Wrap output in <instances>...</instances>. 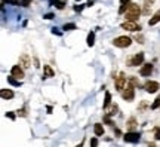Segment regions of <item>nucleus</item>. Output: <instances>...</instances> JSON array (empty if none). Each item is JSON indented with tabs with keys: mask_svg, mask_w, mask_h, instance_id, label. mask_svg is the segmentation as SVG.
<instances>
[{
	"mask_svg": "<svg viewBox=\"0 0 160 147\" xmlns=\"http://www.w3.org/2000/svg\"><path fill=\"white\" fill-rule=\"evenodd\" d=\"M141 13H142L141 7H139L138 4H135V3H130V4H129V9H127L126 13H124V18H126V21H132V22H135V21L139 18Z\"/></svg>",
	"mask_w": 160,
	"mask_h": 147,
	"instance_id": "1",
	"label": "nucleus"
},
{
	"mask_svg": "<svg viewBox=\"0 0 160 147\" xmlns=\"http://www.w3.org/2000/svg\"><path fill=\"white\" fill-rule=\"evenodd\" d=\"M121 97H123V100H126V101H132V100H133V97H135V86H133L130 82H127L126 88L121 91Z\"/></svg>",
	"mask_w": 160,
	"mask_h": 147,
	"instance_id": "2",
	"label": "nucleus"
},
{
	"mask_svg": "<svg viewBox=\"0 0 160 147\" xmlns=\"http://www.w3.org/2000/svg\"><path fill=\"white\" fill-rule=\"evenodd\" d=\"M113 45L117 46V48H127L132 45V39L127 36H119L113 40Z\"/></svg>",
	"mask_w": 160,
	"mask_h": 147,
	"instance_id": "3",
	"label": "nucleus"
},
{
	"mask_svg": "<svg viewBox=\"0 0 160 147\" xmlns=\"http://www.w3.org/2000/svg\"><path fill=\"white\" fill-rule=\"evenodd\" d=\"M142 63H144V54H142V52H138V54H135L132 58H129V60H127V64H129L130 67L141 66Z\"/></svg>",
	"mask_w": 160,
	"mask_h": 147,
	"instance_id": "4",
	"label": "nucleus"
},
{
	"mask_svg": "<svg viewBox=\"0 0 160 147\" xmlns=\"http://www.w3.org/2000/svg\"><path fill=\"white\" fill-rule=\"evenodd\" d=\"M144 89H145V92L154 94V92H157L160 89V85L159 82H156V80H147L145 85H144Z\"/></svg>",
	"mask_w": 160,
	"mask_h": 147,
	"instance_id": "5",
	"label": "nucleus"
},
{
	"mask_svg": "<svg viewBox=\"0 0 160 147\" xmlns=\"http://www.w3.org/2000/svg\"><path fill=\"white\" fill-rule=\"evenodd\" d=\"M123 140L126 143H139L141 135H139V132H126L123 135Z\"/></svg>",
	"mask_w": 160,
	"mask_h": 147,
	"instance_id": "6",
	"label": "nucleus"
},
{
	"mask_svg": "<svg viewBox=\"0 0 160 147\" xmlns=\"http://www.w3.org/2000/svg\"><path fill=\"white\" fill-rule=\"evenodd\" d=\"M121 28L123 30H127V31H139L141 27L136 24V22H132V21H124L121 24Z\"/></svg>",
	"mask_w": 160,
	"mask_h": 147,
	"instance_id": "7",
	"label": "nucleus"
},
{
	"mask_svg": "<svg viewBox=\"0 0 160 147\" xmlns=\"http://www.w3.org/2000/svg\"><path fill=\"white\" fill-rule=\"evenodd\" d=\"M126 85H127V83H126V76L123 73H120L119 76L116 77V89H117V91H123Z\"/></svg>",
	"mask_w": 160,
	"mask_h": 147,
	"instance_id": "8",
	"label": "nucleus"
},
{
	"mask_svg": "<svg viewBox=\"0 0 160 147\" xmlns=\"http://www.w3.org/2000/svg\"><path fill=\"white\" fill-rule=\"evenodd\" d=\"M19 66H21L22 69H28V67H31V58H30V55L22 54V55L19 57Z\"/></svg>",
	"mask_w": 160,
	"mask_h": 147,
	"instance_id": "9",
	"label": "nucleus"
},
{
	"mask_svg": "<svg viewBox=\"0 0 160 147\" xmlns=\"http://www.w3.org/2000/svg\"><path fill=\"white\" fill-rule=\"evenodd\" d=\"M10 76H13V77H16V79H22L25 74H24V70H22V67L21 66H13L12 67V70H10Z\"/></svg>",
	"mask_w": 160,
	"mask_h": 147,
	"instance_id": "10",
	"label": "nucleus"
},
{
	"mask_svg": "<svg viewBox=\"0 0 160 147\" xmlns=\"http://www.w3.org/2000/svg\"><path fill=\"white\" fill-rule=\"evenodd\" d=\"M126 128H127V132H135V129L138 128V122H136V119H135V117L127 119V122H126Z\"/></svg>",
	"mask_w": 160,
	"mask_h": 147,
	"instance_id": "11",
	"label": "nucleus"
},
{
	"mask_svg": "<svg viewBox=\"0 0 160 147\" xmlns=\"http://www.w3.org/2000/svg\"><path fill=\"white\" fill-rule=\"evenodd\" d=\"M153 73V64H150V63H147V64H144L142 67H141V70H139V74L141 76H150V74Z\"/></svg>",
	"mask_w": 160,
	"mask_h": 147,
	"instance_id": "12",
	"label": "nucleus"
},
{
	"mask_svg": "<svg viewBox=\"0 0 160 147\" xmlns=\"http://www.w3.org/2000/svg\"><path fill=\"white\" fill-rule=\"evenodd\" d=\"M0 97L3 100H10V98H13V92L10 89H1L0 91Z\"/></svg>",
	"mask_w": 160,
	"mask_h": 147,
	"instance_id": "13",
	"label": "nucleus"
},
{
	"mask_svg": "<svg viewBox=\"0 0 160 147\" xmlns=\"http://www.w3.org/2000/svg\"><path fill=\"white\" fill-rule=\"evenodd\" d=\"M157 22H160V10H157L151 18H150V21H148V25L150 27H153V25H156Z\"/></svg>",
	"mask_w": 160,
	"mask_h": 147,
	"instance_id": "14",
	"label": "nucleus"
},
{
	"mask_svg": "<svg viewBox=\"0 0 160 147\" xmlns=\"http://www.w3.org/2000/svg\"><path fill=\"white\" fill-rule=\"evenodd\" d=\"M93 132H95L96 137H101V135L104 134V128H102V125H101V123H95V125H93Z\"/></svg>",
	"mask_w": 160,
	"mask_h": 147,
	"instance_id": "15",
	"label": "nucleus"
},
{
	"mask_svg": "<svg viewBox=\"0 0 160 147\" xmlns=\"http://www.w3.org/2000/svg\"><path fill=\"white\" fill-rule=\"evenodd\" d=\"M43 70H44V76H43L44 79H46V77H53V76H55V72L50 69V66H44Z\"/></svg>",
	"mask_w": 160,
	"mask_h": 147,
	"instance_id": "16",
	"label": "nucleus"
},
{
	"mask_svg": "<svg viewBox=\"0 0 160 147\" xmlns=\"http://www.w3.org/2000/svg\"><path fill=\"white\" fill-rule=\"evenodd\" d=\"M129 0H121V6H120L119 9V13H126V10L129 9Z\"/></svg>",
	"mask_w": 160,
	"mask_h": 147,
	"instance_id": "17",
	"label": "nucleus"
},
{
	"mask_svg": "<svg viewBox=\"0 0 160 147\" xmlns=\"http://www.w3.org/2000/svg\"><path fill=\"white\" fill-rule=\"evenodd\" d=\"M86 43H87V46H93V45H95V33H93V31H90V33L87 34Z\"/></svg>",
	"mask_w": 160,
	"mask_h": 147,
	"instance_id": "18",
	"label": "nucleus"
},
{
	"mask_svg": "<svg viewBox=\"0 0 160 147\" xmlns=\"http://www.w3.org/2000/svg\"><path fill=\"white\" fill-rule=\"evenodd\" d=\"M111 104V94L110 92H105V100H104V109H107L108 106Z\"/></svg>",
	"mask_w": 160,
	"mask_h": 147,
	"instance_id": "19",
	"label": "nucleus"
},
{
	"mask_svg": "<svg viewBox=\"0 0 160 147\" xmlns=\"http://www.w3.org/2000/svg\"><path fill=\"white\" fill-rule=\"evenodd\" d=\"M7 82H9L10 85H13V86H21V80H15L13 76H9V77H7Z\"/></svg>",
	"mask_w": 160,
	"mask_h": 147,
	"instance_id": "20",
	"label": "nucleus"
},
{
	"mask_svg": "<svg viewBox=\"0 0 160 147\" xmlns=\"http://www.w3.org/2000/svg\"><path fill=\"white\" fill-rule=\"evenodd\" d=\"M147 107H148V103H147V101H141V104H139V107H138V111H139V113H144Z\"/></svg>",
	"mask_w": 160,
	"mask_h": 147,
	"instance_id": "21",
	"label": "nucleus"
},
{
	"mask_svg": "<svg viewBox=\"0 0 160 147\" xmlns=\"http://www.w3.org/2000/svg\"><path fill=\"white\" fill-rule=\"evenodd\" d=\"M159 107H160V95L154 100V103L151 104V110H156V109H159Z\"/></svg>",
	"mask_w": 160,
	"mask_h": 147,
	"instance_id": "22",
	"label": "nucleus"
},
{
	"mask_svg": "<svg viewBox=\"0 0 160 147\" xmlns=\"http://www.w3.org/2000/svg\"><path fill=\"white\" fill-rule=\"evenodd\" d=\"M117 111H119V106L114 104V106H111V110L108 113V116H114V114H117Z\"/></svg>",
	"mask_w": 160,
	"mask_h": 147,
	"instance_id": "23",
	"label": "nucleus"
},
{
	"mask_svg": "<svg viewBox=\"0 0 160 147\" xmlns=\"http://www.w3.org/2000/svg\"><path fill=\"white\" fill-rule=\"evenodd\" d=\"M55 4H56V7H58V9H64L65 1H64V0H56V1H55Z\"/></svg>",
	"mask_w": 160,
	"mask_h": 147,
	"instance_id": "24",
	"label": "nucleus"
},
{
	"mask_svg": "<svg viewBox=\"0 0 160 147\" xmlns=\"http://www.w3.org/2000/svg\"><path fill=\"white\" fill-rule=\"evenodd\" d=\"M102 120H104V122H105V123H107V125H111V126H113V125H114V123H113V120H111V119H110V116H108V114H105V116H104V117H102Z\"/></svg>",
	"mask_w": 160,
	"mask_h": 147,
	"instance_id": "25",
	"label": "nucleus"
},
{
	"mask_svg": "<svg viewBox=\"0 0 160 147\" xmlns=\"http://www.w3.org/2000/svg\"><path fill=\"white\" fill-rule=\"evenodd\" d=\"M62 28H64V30H76L77 27H76V24H65Z\"/></svg>",
	"mask_w": 160,
	"mask_h": 147,
	"instance_id": "26",
	"label": "nucleus"
},
{
	"mask_svg": "<svg viewBox=\"0 0 160 147\" xmlns=\"http://www.w3.org/2000/svg\"><path fill=\"white\" fill-rule=\"evenodd\" d=\"M129 82H130L133 86H139V80H138L136 77H130V79H129Z\"/></svg>",
	"mask_w": 160,
	"mask_h": 147,
	"instance_id": "27",
	"label": "nucleus"
},
{
	"mask_svg": "<svg viewBox=\"0 0 160 147\" xmlns=\"http://www.w3.org/2000/svg\"><path fill=\"white\" fill-rule=\"evenodd\" d=\"M10 3V4H21V0H3V4L4 3Z\"/></svg>",
	"mask_w": 160,
	"mask_h": 147,
	"instance_id": "28",
	"label": "nucleus"
},
{
	"mask_svg": "<svg viewBox=\"0 0 160 147\" xmlns=\"http://www.w3.org/2000/svg\"><path fill=\"white\" fill-rule=\"evenodd\" d=\"M16 113H18L19 116H22V117H25V116H27V109H25V107H22L21 110H18V111H16Z\"/></svg>",
	"mask_w": 160,
	"mask_h": 147,
	"instance_id": "29",
	"label": "nucleus"
},
{
	"mask_svg": "<svg viewBox=\"0 0 160 147\" xmlns=\"http://www.w3.org/2000/svg\"><path fill=\"white\" fill-rule=\"evenodd\" d=\"M154 138L159 141L160 140V128H154Z\"/></svg>",
	"mask_w": 160,
	"mask_h": 147,
	"instance_id": "30",
	"label": "nucleus"
},
{
	"mask_svg": "<svg viewBox=\"0 0 160 147\" xmlns=\"http://www.w3.org/2000/svg\"><path fill=\"white\" fill-rule=\"evenodd\" d=\"M150 10H151V6H144L142 13H144V15H150Z\"/></svg>",
	"mask_w": 160,
	"mask_h": 147,
	"instance_id": "31",
	"label": "nucleus"
},
{
	"mask_svg": "<svg viewBox=\"0 0 160 147\" xmlns=\"http://www.w3.org/2000/svg\"><path fill=\"white\" fill-rule=\"evenodd\" d=\"M30 3H31V0H21V6H24V7H28Z\"/></svg>",
	"mask_w": 160,
	"mask_h": 147,
	"instance_id": "32",
	"label": "nucleus"
},
{
	"mask_svg": "<svg viewBox=\"0 0 160 147\" xmlns=\"http://www.w3.org/2000/svg\"><path fill=\"white\" fill-rule=\"evenodd\" d=\"M90 147H98V140H96V138H92V140H90Z\"/></svg>",
	"mask_w": 160,
	"mask_h": 147,
	"instance_id": "33",
	"label": "nucleus"
},
{
	"mask_svg": "<svg viewBox=\"0 0 160 147\" xmlns=\"http://www.w3.org/2000/svg\"><path fill=\"white\" fill-rule=\"evenodd\" d=\"M6 117H9V119H12V120H15V114H13L12 111H7V113H6Z\"/></svg>",
	"mask_w": 160,
	"mask_h": 147,
	"instance_id": "34",
	"label": "nucleus"
},
{
	"mask_svg": "<svg viewBox=\"0 0 160 147\" xmlns=\"http://www.w3.org/2000/svg\"><path fill=\"white\" fill-rule=\"evenodd\" d=\"M135 40H136L138 43H144V37L141 36V34H139V36H136V37H135Z\"/></svg>",
	"mask_w": 160,
	"mask_h": 147,
	"instance_id": "35",
	"label": "nucleus"
},
{
	"mask_svg": "<svg viewBox=\"0 0 160 147\" xmlns=\"http://www.w3.org/2000/svg\"><path fill=\"white\" fill-rule=\"evenodd\" d=\"M154 3V0H144V6H151Z\"/></svg>",
	"mask_w": 160,
	"mask_h": 147,
	"instance_id": "36",
	"label": "nucleus"
},
{
	"mask_svg": "<svg viewBox=\"0 0 160 147\" xmlns=\"http://www.w3.org/2000/svg\"><path fill=\"white\" fill-rule=\"evenodd\" d=\"M44 18H46V19H52V18H53V13H46Z\"/></svg>",
	"mask_w": 160,
	"mask_h": 147,
	"instance_id": "37",
	"label": "nucleus"
},
{
	"mask_svg": "<svg viewBox=\"0 0 160 147\" xmlns=\"http://www.w3.org/2000/svg\"><path fill=\"white\" fill-rule=\"evenodd\" d=\"M81 9H83V6H81V4H80V6H74V10H76V12H80Z\"/></svg>",
	"mask_w": 160,
	"mask_h": 147,
	"instance_id": "38",
	"label": "nucleus"
},
{
	"mask_svg": "<svg viewBox=\"0 0 160 147\" xmlns=\"http://www.w3.org/2000/svg\"><path fill=\"white\" fill-rule=\"evenodd\" d=\"M52 33H53V34H61V33H59L56 28H52Z\"/></svg>",
	"mask_w": 160,
	"mask_h": 147,
	"instance_id": "39",
	"label": "nucleus"
},
{
	"mask_svg": "<svg viewBox=\"0 0 160 147\" xmlns=\"http://www.w3.org/2000/svg\"><path fill=\"white\" fill-rule=\"evenodd\" d=\"M148 147H157V146H156L154 143H148Z\"/></svg>",
	"mask_w": 160,
	"mask_h": 147,
	"instance_id": "40",
	"label": "nucleus"
},
{
	"mask_svg": "<svg viewBox=\"0 0 160 147\" xmlns=\"http://www.w3.org/2000/svg\"><path fill=\"white\" fill-rule=\"evenodd\" d=\"M77 1H79V0H77Z\"/></svg>",
	"mask_w": 160,
	"mask_h": 147,
	"instance_id": "41",
	"label": "nucleus"
}]
</instances>
